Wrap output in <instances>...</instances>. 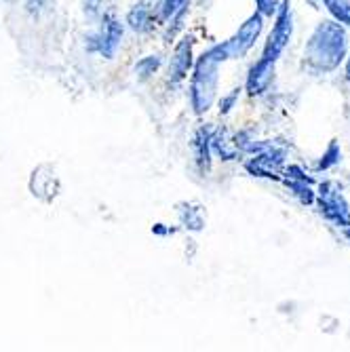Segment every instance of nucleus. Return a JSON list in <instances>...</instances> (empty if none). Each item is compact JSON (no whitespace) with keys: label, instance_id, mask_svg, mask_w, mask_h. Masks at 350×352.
<instances>
[{"label":"nucleus","instance_id":"6e6552de","mask_svg":"<svg viewBox=\"0 0 350 352\" xmlns=\"http://www.w3.org/2000/svg\"><path fill=\"white\" fill-rule=\"evenodd\" d=\"M195 36L193 34H186L182 36L175 47L173 53L169 57L167 63V85L169 87H179L188 76L193 72L195 66Z\"/></svg>","mask_w":350,"mask_h":352},{"label":"nucleus","instance_id":"9b49d317","mask_svg":"<svg viewBox=\"0 0 350 352\" xmlns=\"http://www.w3.org/2000/svg\"><path fill=\"white\" fill-rule=\"evenodd\" d=\"M156 19H158V13L148 0H140V3H135L129 11H127V17H124L127 25H129L133 32H138V34H146V32H150L154 28Z\"/></svg>","mask_w":350,"mask_h":352},{"label":"nucleus","instance_id":"ddd939ff","mask_svg":"<svg viewBox=\"0 0 350 352\" xmlns=\"http://www.w3.org/2000/svg\"><path fill=\"white\" fill-rule=\"evenodd\" d=\"M177 215H179L182 226L186 230H190V232H201L207 226V217H205V211H203L201 205L182 203L179 209H177Z\"/></svg>","mask_w":350,"mask_h":352},{"label":"nucleus","instance_id":"423d86ee","mask_svg":"<svg viewBox=\"0 0 350 352\" xmlns=\"http://www.w3.org/2000/svg\"><path fill=\"white\" fill-rule=\"evenodd\" d=\"M287 165V150L283 146H276V144H270L251 154L247 161H245V171L253 177H262V179H274V182H281V175H283V169Z\"/></svg>","mask_w":350,"mask_h":352},{"label":"nucleus","instance_id":"aec40b11","mask_svg":"<svg viewBox=\"0 0 350 352\" xmlns=\"http://www.w3.org/2000/svg\"><path fill=\"white\" fill-rule=\"evenodd\" d=\"M278 9V0H256V11L264 17H272Z\"/></svg>","mask_w":350,"mask_h":352},{"label":"nucleus","instance_id":"6ab92c4d","mask_svg":"<svg viewBox=\"0 0 350 352\" xmlns=\"http://www.w3.org/2000/svg\"><path fill=\"white\" fill-rule=\"evenodd\" d=\"M241 93H243V87H237V89H232V91H228L226 95H221V100L217 102V110H219V116H228L234 108H237V104H239V100H241Z\"/></svg>","mask_w":350,"mask_h":352},{"label":"nucleus","instance_id":"39448f33","mask_svg":"<svg viewBox=\"0 0 350 352\" xmlns=\"http://www.w3.org/2000/svg\"><path fill=\"white\" fill-rule=\"evenodd\" d=\"M122 36H124V25L120 23V19L114 13H104L100 28L93 30L91 34H87L85 47L89 53L112 59L122 43Z\"/></svg>","mask_w":350,"mask_h":352},{"label":"nucleus","instance_id":"1a4fd4ad","mask_svg":"<svg viewBox=\"0 0 350 352\" xmlns=\"http://www.w3.org/2000/svg\"><path fill=\"white\" fill-rule=\"evenodd\" d=\"M190 152H193L195 167L201 175H209L213 167V150H211V126L201 124L190 140Z\"/></svg>","mask_w":350,"mask_h":352},{"label":"nucleus","instance_id":"f3484780","mask_svg":"<svg viewBox=\"0 0 350 352\" xmlns=\"http://www.w3.org/2000/svg\"><path fill=\"white\" fill-rule=\"evenodd\" d=\"M188 7H190V0H161V3H158V7H156L158 21L167 23L173 17L188 13Z\"/></svg>","mask_w":350,"mask_h":352},{"label":"nucleus","instance_id":"9d476101","mask_svg":"<svg viewBox=\"0 0 350 352\" xmlns=\"http://www.w3.org/2000/svg\"><path fill=\"white\" fill-rule=\"evenodd\" d=\"M274 70H276V63L274 61H268V59L260 57L249 68L243 91H247L251 98H260V95H264L270 89L272 78H274Z\"/></svg>","mask_w":350,"mask_h":352},{"label":"nucleus","instance_id":"4468645a","mask_svg":"<svg viewBox=\"0 0 350 352\" xmlns=\"http://www.w3.org/2000/svg\"><path fill=\"white\" fill-rule=\"evenodd\" d=\"M285 184V188L289 190V195L294 199H298L300 205L304 207H310L314 205V199H316V190H312V184L308 182H300V179H281Z\"/></svg>","mask_w":350,"mask_h":352},{"label":"nucleus","instance_id":"dca6fc26","mask_svg":"<svg viewBox=\"0 0 350 352\" xmlns=\"http://www.w3.org/2000/svg\"><path fill=\"white\" fill-rule=\"evenodd\" d=\"M340 163H342V146L338 140H331L327 150L323 152V156L314 163V173H325Z\"/></svg>","mask_w":350,"mask_h":352},{"label":"nucleus","instance_id":"f257e3e1","mask_svg":"<svg viewBox=\"0 0 350 352\" xmlns=\"http://www.w3.org/2000/svg\"><path fill=\"white\" fill-rule=\"evenodd\" d=\"M348 45V32L340 21H319L304 45V68L312 74L336 72L346 59Z\"/></svg>","mask_w":350,"mask_h":352},{"label":"nucleus","instance_id":"f03ea898","mask_svg":"<svg viewBox=\"0 0 350 352\" xmlns=\"http://www.w3.org/2000/svg\"><path fill=\"white\" fill-rule=\"evenodd\" d=\"M226 61L230 59L224 43L211 45L195 59L193 72H190V85H188V102L197 116H203L213 108L217 100V87H219V66Z\"/></svg>","mask_w":350,"mask_h":352},{"label":"nucleus","instance_id":"2eb2a0df","mask_svg":"<svg viewBox=\"0 0 350 352\" xmlns=\"http://www.w3.org/2000/svg\"><path fill=\"white\" fill-rule=\"evenodd\" d=\"M161 66H163V57H161V55H146V57H142V59L135 61L133 72H135L138 80L146 82V80H150L154 74H158Z\"/></svg>","mask_w":350,"mask_h":352},{"label":"nucleus","instance_id":"a211bd4d","mask_svg":"<svg viewBox=\"0 0 350 352\" xmlns=\"http://www.w3.org/2000/svg\"><path fill=\"white\" fill-rule=\"evenodd\" d=\"M321 3L329 11L331 19L350 28V0H321Z\"/></svg>","mask_w":350,"mask_h":352},{"label":"nucleus","instance_id":"0eeeda50","mask_svg":"<svg viewBox=\"0 0 350 352\" xmlns=\"http://www.w3.org/2000/svg\"><path fill=\"white\" fill-rule=\"evenodd\" d=\"M264 15L253 11L239 28L234 34L224 41V47H226V53H228V59H243L253 47H256V43L260 41L262 32H264Z\"/></svg>","mask_w":350,"mask_h":352},{"label":"nucleus","instance_id":"412c9836","mask_svg":"<svg viewBox=\"0 0 350 352\" xmlns=\"http://www.w3.org/2000/svg\"><path fill=\"white\" fill-rule=\"evenodd\" d=\"M175 232H177V228H171L167 223H154L152 226V234H156V236H171Z\"/></svg>","mask_w":350,"mask_h":352},{"label":"nucleus","instance_id":"20e7f679","mask_svg":"<svg viewBox=\"0 0 350 352\" xmlns=\"http://www.w3.org/2000/svg\"><path fill=\"white\" fill-rule=\"evenodd\" d=\"M274 23L272 30L268 32L262 55L268 61H278L281 55L285 53V49L289 47L292 38H294V9H292V0H281L276 13L272 15Z\"/></svg>","mask_w":350,"mask_h":352},{"label":"nucleus","instance_id":"5701e85b","mask_svg":"<svg viewBox=\"0 0 350 352\" xmlns=\"http://www.w3.org/2000/svg\"><path fill=\"white\" fill-rule=\"evenodd\" d=\"M344 234H346V239L350 241V226H348V228H344Z\"/></svg>","mask_w":350,"mask_h":352},{"label":"nucleus","instance_id":"f8f14e48","mask_svg":"<svg viewBox=\"0 0 350 352\" xmlns=\"http://www.w3.org/2000/svg\"><path fill=\"white\" fill-rule=\"evenodd\" d=\"M211 150H213V156H219V161H224V163L237 161L239 156H243L237 150L232 135L226 129H211Z\"/></svg>","mask_w":350,"mask_h":352},{"label":"nucleus","instance_id":"7ed1b4c3","mask_svg":"<svg viewBox=\"0 0 350 352\" xmlns=\"http://www.w3.org/2000/svg\"><path fill=\"white\" fill-rule=\"evenodd\" d=\"M314 205L319 213L333 223L336 228L344 230L350 226V203L344 195V188L336 179H325L316 188Z\"/></svg>","mask_w":350,"mask_h":352},{"label":"nucleus","instance_id":"4be33fe9","mask_svg":"<svg viewBox=\"0 0 350 352\" xmlns=\"http://www.w3.org/2000/svg\"><path fill=\"white\" fill-rule=\"evenodd\" d=\"M344 80L350 82V45H348V53H346V59H344Z\"/></svg>","mask_w":350,"mask_h":352}]
</instances>
